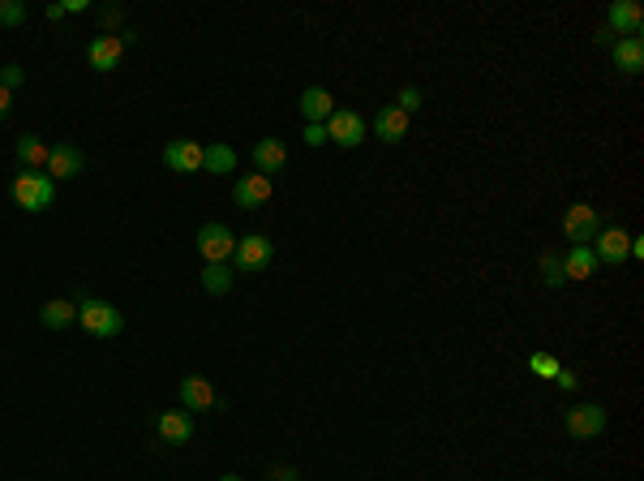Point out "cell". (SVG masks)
Masks as SVG:
<instances>
[{
    "label": "cell",
    "instance_id": "obj_30",
    "mask_svg": "<svg viewBox=\"0 0 644 481\" xmlns=\"http://www.w3.org/2000/svg\"><path fill=\"white\" fill-rule=\"evenodd\" d=\"M22 82H26L22 65H5V69H0V86H5V91H17Z\"/></svg>",
    "mask_w": 644,
    "mask_h": 481
},
{
    "label": "cell",
    "instance_id": "obj_13",
    "mask_svg": "<svg viewBox=\"0 0 644 481\" xmlns=\"http://www.w3.org/2000/svg\"><path fill=\"white\" fill-rule=\"evenodd\" d=\"M202 142H194V138H177V142H168L164 147V168H172V172H202Z\"/></svg>",
    "mask_w": 644,
    "mask_h": 481
},
{
    "label": "cell",
    "instance_id": "obj_37",
    "mask_svg": "<svg viewBox=\"0 0 644 481\" xmlns=\"http://www.w3.org/2000/svg\"><path fill=\"white\" fill-rule=\"evenodd\" d=\"M219 481H241V477H236V473H224V477H219Z\"/></svg>",
    "mask_w": 644,
    "mask_h": 481
},
{
    "label": "cell",
    "instance_id": "obj_26",
    "mask_svg": "<svg viewBox=\"0 0 644 481\" xmlns=\"http://www.w3.org/2000/svg\"><path fill=\"white\" fill-rule=\"evenodd\" d=\"M529 370L537 374V379H559V357H550V352H533L529 357Z\"/></svg>",
    "mask_w": 644,
    "mask_h": 481
},
{
    "label": "cell",
    "instance_id": "obj_23",
    "mask_svg": "<svg viewBox=\"0 0 644 481\" xmlns=\"http://www.w3.org/2000/svg\"><path fill=\"white\" fill-rule=\"evenodd\" d=\"M202 168H207L211 177H224V172L236 168V150H232L228 142H211V147L202 150Z\"/></svg>",
    "mask_w": 644,
    "mask_h": 481
},
{
    "label": "cell",
    "instance_id": "obj_34",
    "mask_svg": "<svg viewBox=\"0 0 644 481\" xmlns=\"http://www.w3.org/2000/svg\"><path fill=\"white\" fill-rule=\"evenodd\" d=\"M266 477H271V481H297V468L280 465V468H271V473H266Z\"/></svg>",
    "mask_w": 644,
    "mask_h": 481
},
{
    "label": "cell",
    "instance_id": "obj_14",
    "mask_svg": "<svg viewBox=\"0 0 644 481\" xmlns=\"http://www.w3.org/2000/svg\"><path fill=\"white\" fill-rule=\"evenodd\" d=\"M266 198H271V177H263V172H249V177H241L232 185V202L241 211H258Z\"/></svg>",
    "mask_w": 644,
    "mask_h": 481
},
{
    "label": "cell",
    "instance_id": "obj_12",
    "mask_svg": "<svg viewBox=\"0 0 644 481\" xmlns=\"http://www.w3.org/2000/svg\"><path fill=\"white\" fill-rule=\"evenodd\" d=\"M177 396H181V404L189 409V413H207V409H215V404H219L211 379H202V374H185L181 387H177Z\"/></svg>",
    "mask_w": 644,
    "mask_h": 481
},
{
    "label": "cell",
    "instance_id": "obj_20",
    "mask_svg": "<svg viewBox=\"0 0 644 481\" xmlns=\"http://www.w3.org/2000/svg\"><path fill=\"white\" fill-rule=\"evenodd\" d=\"M597 254H593V245H572L567 254H562V275L567 280H589L597 271Z\"/></svg>",
    "mask_w": 644,
    "mask_h": 481
},
{
    "label": "cell",
    "instance_id": "obj_9",
    "mask_svg": "<svg viewBox=\"0 0 644 481\" xmlns=\"http://www.w3.org/2000/svg\"><path fill=\"white\" fill-rule=\"evenodd\" d=\"M120 56H125V39L120 34H95L86 43V61H91V69H100V73H112L120 65Z\"/></svg>",
    "mask_w": 644,
    "mask_h": 481
},
{
    "label": "cell",
    "instance_id": "obj_19",
    "mask_svg": "<svg viewBox=\"0 0 644 481\" xmlns=\"http://www.w3.org/2000/svg\"><path fill=\"white\" fill-rule=\"evenodd\" d=\"M48 155H52V147L43 138H34V133L17 138V164H22V172H43V168H48Z\"/></svg>",
    "mask_w": 644,
    "mask_h": 481
},
{
    "label": "cell",
    "instance_id": "obj_21",
    "mask_svg": "<svg viewBox=\"0 0 644 481\" xmlns=\"http://www.w3.org/2000/svg\"><path fill=\"white\" fill-rule=\"evenodd\" d=\"M284 164H288V147H284L280 138H263V142L254 147V168H258L263 177H271V172H280Z\"/></svg>",
    "mask_w": 644,
    "mask_h": 481
},
{
    "label": "cell",
    "instance_id": "obj_8",
    "mask_svg": "<svg viewBox=\"0 0 644 481\" xmlns=\"http://www.w3.org/2000/svg\"><path fill=\"white\" fill-rule=\"evenodd\" d=\"M606 430V409L601 404H576V409H567V434L572 438H597V434Z\"/></svg>",
    "mask_w": 644,
    "mask_h": 481
},
{
    "label": "cell",
    "instance_id": "obj_33",
    "mask_svg": "<svg viewBox=\"0 0 644 481\" xmlns=\"http://www.w3.org/2000/svg\"><path fill=\"white\" fill-rule=\"evenodd\" d=\"M9 112H14V91L0 86V120H9Z\"/></svg>",
    "mask_w": 644,
    "mask_h": 481
},
{
    "label": "cell",
    "instance_id": "obj_3",
    "mask_svg": "<svg viewBox=\"0 0 644 481\" xmlns=\"http://www.w3.org/2000/svg\"><path fill=\"white\" fill-rule=\"evenodd\" d=\"M271 258H275V241L263 236V233L241 236L236 249H232V266H236V275H258V271L271 266Z\"/></svg>",
    "mask_w": 644,
    "mask_h": 481
},
{
    "label": "cell",
    "instance_id": "obj_29",
    "mask_svg": "<svg viewBox=\"0 0 644 481\" xmlns=\"http://www.w3.org/2000/svg\"><path fill=\"white\" fill-rule=\"evenodd\" d=\"M120 22H125V14H120L116 5H112V9H103V14H100V34H116V31H120Z\"/></svg>",
    "mask_w": 644,
    "mask_h": 481
},
{
    "label": "cell",
    "instance_id": "obj_2",
    "mask_svg": "<svg viewBox=\"0 0 644 481\" xmlns=\"http://www.w3.org/2000/svg\"><path fill=\"white\" fill-rule=\"evenodd\" d=\"M14 202L22 207V211L39 216V211H48L52 202H56V181H52L48 172H17L14 177Z\"/></svg>",
    "mask_w": 644,
    "mask_h": 481
},
{
    "label": "cell",
    "instance_id": "obj_27",
    "mask_svg": "<svg viewBox=\"0 0 644 481\" xmlns=\"http://www.w3.org/2000/svg\"><path fill=\"white\" fill-rule=\"evenodd\" d=\"M26 22V5L22 0H0V26H22Z\"/></svg>",
    "mask_w": 644,
    "mask_h": 481
},
{
    "label": "cell",
    "instance_id": "obj_16",
    "mask_svg": "<svg viewBox=\"0 0 644 481\" xmlns=\"http://www.w3.org/2000/svg\"><path fill=\"white\" fill-rule=\"evenodd\" d=\"M409 120L413 117H404L396 103H387V108H379V117H374V133H379L382 142H404L409 138Z\"/></svg>",
    "mask_w": 644,
    "mask_h": 481
},
{
    "label": "cell",
    "instance_id": "obj_1",
    "mask_svg": "<svg viewBox=\"0 0 644 481\" xmlns=\"http://www.w3.org/2000/svg\"><path fill=\"white\" fill-rule=\"evenodd\" d=\"M78 322H82V332L95 335V340H112V335L125 332V318H120V310H116L112 301H95V297L78 301Z\"/></svg>",
    "mask_w": 644,
    "mask_h": 481
},
{
    "label": "cell",
    "instance_id": "obj_15",
    "mask_svg": "<svg viewBox=\"0 0 644 481\" xmlns=\"http://www.w3.org/2000/svg\"><path fill=\"white\" fill-rule=\"evenodd\" d=\"M610 61L619 73H628V78H636L644 69V39H614L610 43Z\"/></svg>",
    "mask_w": 644,
    "mask_h": 481
},
{
    "label": "cell",
    "instance_id": "obj_28",
    "mask_svg": "<svg viewBox=\"0 0 644 481\" xmlns=\"http://www.w3.org/2000/svg\"><path fill=\"white\" fill-rule=\"evenodd\" d=\"M396 108L404 112V117H413V112H421V91H417V86H399Z\"/></svg>",
    "mask_w": 644,
    "mask_h": 481
},
{
    "label": "cell",
    "instance_id": "obj_31",
    "mask_svg": "<svg viewBox=\"0 0 644 481\" xmlns=\"http://www.w3.org/2000/svg\"><path fill=\"white\" fill-rule=\"evenodd\" d=\"M327 142V125H305V147H322Z\"/></svg>",
    "mask_w": 644,
    "mask_h": 481
},
{
    "label": "cell",
    "instance_id": "obj_25",
    "mask_svg": "<svg viewBox=\"0 0 644 481\" xmlns=\"http://www.w3.org/2000/svg\"><path fill=\"white\" fill-rule=\"evenodd\" d=\"M542 284H545V288H562V284H567L559 249H545V254H542Z\"/></svg>",
    "mask_w": 644,
    "mask_h": 481
},
{
    "label": "cell",
    "instance_id": "obj_6",
    "mask_svg": "<svg viewBox=\"0 0 644 481\" xmlns=\"http://www.w3.org/2000/svg\"><path fill=\"white\" fill-rule=\"evenodd\" d=\"M236 249V233L228 224H202L198 228V254L202 263H228Z\"/></svg>",
    "mask_w": 644,
    "mask_h": 481
},
{
    "label": "cell",
    "instance_id": "obj_10",
    "mask_svg": "<svg viewBox=\"0 0 644 481\" xmlns=\"http://www.w3.org/2000/svg\"><path fill=\"white\" fill-rule=\"evenodd\" d=\"M82 168H86V155L73 142H61V147H52V155H48V172L52 181H73V177H82Z\"/></svg>",
    "mask_w": 644,
    "mask_h": 481
},
{
    "label": "cell",
    "instance_id": "obj_5",
    "mask_svg": "<svg viewBox=\"0 0 644 481\" xmlns=\"http://www.w3.org/2000/svg\"><path fill=\"white\" fill-rule=\"evenodd\" d=\"M365 117H357V112H348V108H335L327 117V142H335V147H344V150H352V147H361L365 142Z\"/></svg>",
    "mask_w": 644,
    "mask_h": 481
},
{
    "label": "cell",
    "instance_id": "obj_4",
    "mask_svg": "<svg viewBox=\"0 0 644 481\" xmlns=\"http://www.w3.org/2000/svg\"><path fill=\"white\" fill-rule=\"evenodd\" d=\"M597 233H601V216H597V207H589V202H572V207H567V216H562V236H567L572 245H593Z\"/></svg>",
    "mask_w": 644,
    "mask_h": 481
},
{
    "label": "cell",
    "instance_id": "obj_24",
    "mask_svg": "<svg viewBox=\"0 0 644 481\" xmlns=\"http://www.w3.org/2000/svg\"><path fill=\"white\" fill-rule=\"evenodd\" d=\"M232 275H236V271H228V263H207L202 266V288H207L211 297H224L232 288Z\"/></svg>",
    "mask_w": 644,
    "mask_h": 481
},
{
    "label": "cell",
    "instance_id": "obj_36",
    "mask_svg": "<svg viewBox=\"0 0 644 481\" xmlns=\"http://www.w3.org/2000/svg\"><path fill=\"white\" fill-rule=\"evenodd\" d=\"M640 254H644V236H631V254H628V258H640Z\"/></svg>",
    "mask_w": 644,
    "mask_h": 481
},
{
    "label": "cell",
    "instance_id": "obj_22",
    "mask_svg": "<svg viewBox=\"0 0 644 481\" xmlns=\"http://www.w3.org/2000/svg\"><path fill=\"white\" fill-rule=\"evenodd\" d=\"M39 322L48 327V332H65L69 322H78V305L69 297H52L43 310H39Z\"/></svg>",
    "mask_w": 644,
    "mask_h": 481
},
{
    "label": "cell",
    "instance_id": "obj_17",
    "mask_svg": "<svg viewBox=\"0 0 644 481\" xmlns=\"http://www.w3.org/2000/svg\"><path fill=\"white\" fill-rule=\"evenodd\" d=\"M331 112H335L331 91H322V86H310V91L301 95V117H305V125H327Z\"/></svg>",
    "mask_w": 644,
    "mask_h": 481
},
{
    "label": "cell",
    "instance_id": "obj_7",
    "mask_svg": "<svg viewBox=\"0 0 644 481\" xmlns=\"http://www.w3.org/2000/svg\"><path fill=\"white\" fill-rule=\"evenodd\" d=\"M606 31L619 39H640V31H644V9L636 5V0H614L610 9H606Z\"/></svg>",
    "mask_w": 644,
    "mask_h": 481
},
{
    "label": "cell",
    "instance_id": "obj_35",
    "mask_svg": "<svg viewBox=\"0 0 644 481\" xmlns=\"http://www.w3.org/2000/svg\"><path fill=\"white\" fill-rule=\"evenodd\" d=\"M65 5V14H86V0H61Z\"/></svg>",
    "mask_w": 644,
    "mask_h": 481
},
{
    "label": "cell",
    "instance_id": "obj_11",
    "mask_svg": "<svg viewBox=\"0 0 644 481\" xmlns=\"http://www.w3.org/2000/svg\"><path fill=\"white\" fill-rule=\"evenodd\" d=\"M593 254H597V263H606V266L628 263L631 233H623V228H601V233L593 236Z\"/></svg>",
    "mask_w": 644,
    "mask_h": 481
},
{
    "label": "cell",
    "instance_id": "obj_32",
    "mask_svg": "<svg viewBox=\"0 0 644 481\" xmlns=\"http://www.w3.org/2000/svg\"><path fill=\"white\" fill-rule=\"evenodd\" d=\"M554 382H559L562 391H576V387H580V374H576V370H559V379H554Z\"/></svg>",
    "mask_w": 644,
    "mask_h": 481
},
{
    "label": "cell",
    "instance_id": "obj_18",
    "mask_svg": "<svg viewBox=\"0 0 644 481\" xmlns=\"http://www.w3.org/2000/svg\"><path fill=\"white\" fill-rule=\"evenodd\" d=\"M155 430H159V438H164V443L181 447V443H189V438H194V417H189V413H159Z\"/></svg>",
    "mask_w": 644,
    "mask_h": 481
}]
</instances>
